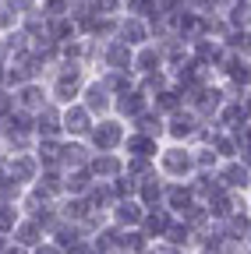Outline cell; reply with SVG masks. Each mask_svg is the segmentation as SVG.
<instances>
[{"mask_svg":"<svg viewBox=\"0 0 251 254\" xmlns=\"http://www.w3.org/2000/svg\"><path fill=\"white\" fill-rule=\"evenodd\" d=\"M156 166H160V177L163 180H191L195 177V152L187 145H167L156 155Z\"/></svg>","mask_w":251,"mask_h":254,"instance_id":"6da1fadb","label":"cell"},{"mask_svg":"<svg viewBox=\"0 0 251 254\" xmlns=\"http://www.w3.org/2000/svg\"><path fill=\"white\" fill-rule=\"evenodd\" d=\"M124 138H128V127H124L120 117H99L96 124H92V131H88V148L92 155L96 152H120Z\"/></svg>","mask_w":251,"mask_h":254,"instance_id":"7a4b0ae2","label":"cell"},{"mask_svg":"<svg viewBox=\"0 0 251 254\" xmlns=\"http://www.w3.org/2000/svg\"><path fill=\"white\" fill-rule=\"evenodd\" d=\"M92 124H96V117H92L82 103H71V106L60 110V127H64V134H71L75 141H85L88 138Z\"/></svg>","mask_w":251,"mask_h":254,"instance_id":"3957f363","label":"cell"},{"mask_svg":"<svg viewBox=\"0 0 251 254\" xmlns=\"http://www.w3.org/2000/svg\"><path fill=\"white\" fill-rule=\"evenodd\" d=\"M82 106H85L92 117H110V113H113V92L103 85V78L85 81V88H82Z\"/></svg>","mask_w":251,"mask_h":254,"instance_id":"277c9868","label":"cell"},{"mask_svg":"<svg viewBox=\"0 0 251 254\" xmlns=\"http://www.w3.org/2000/svg\"><path fill=\"white\" fill-rule=\"evenodd\" d=\"M216 180L223 184V190H230V194H237V190H251V166H244L241 159H227V163H219Z\"/></svg>","mask_w":251,"mask_h":254,"instance_id":"5b68a950","label":"cell"},{"mask_svg":"<svg viewBox=\"0 0 251 254\" xmlns=\"http://www.w3.org/2000/svg\"><path fill=\"white\" fill-rule=\"evenodd\" d=\"M142 215H145V208H142L138 198H120V201L110 208V219H113L117 230H138V226H142Z\"/></svg>","mask_w":251,"mask_h":254,"instance_id":"8992f818","label":"cell"},{"mask_svg":"<svg viewBox=\"0 0 251 254\" xmlns=\"http://www.w3.org/2000/svg\"><path fill=\"white\" fill-rule=\"evenodd\" d=\"M88 173L96 177V180H103V184L117 180L124 173V155H117V152H96V155L88 159Z\"/></svg>","mask_w":251,"mask_h":254,"instance_id":"52a82bcc","label":"cell"},{"mask_svg":"<svg viewBox=\"0 0 251 254\" xmlns=\"http://www.w3.org/2000/svg\"><path fill=\"white\" fill-rule=\"evenodd\" d=\"M120 148L128 152V159H152L156 163V155H160V141L142 134V131H128V138H124Z\"/></svg>","mask_w":251,"mask_h":254,"instance_id":"ba28073f","label":"cell"},{"mask_svg":"<svg viewBox=\"0 0 251 254\" xmlns=\"http://www.w3.org/2000/svg\"><path fill=\"white\" fill-rule=\"evenodd\" d=\"M32 134L36 138H60L64 134V127H60V110L50 103L36 113V127H32Z\"/></svg>","mask_w":251,"mask_h":254,"instance_id":"9c48e42d","label":"cell"},{"mask_svg":"<svg viewBox=\"0 0 251 254\" xmlns=\"http://www.w3.org/2000/svg\"><path fill=\"white\" fill-rule=\"evenodd\" d=\"M11 237H14V244H18V247L32 251V247H39V244H43L46 230L39 226L36 219H28V215H25V219H18V226H14V233H11Z\"/></svg>","mask_w":251,"mask_h":254,"instance_id":"30bf717a","label":"cell"},{"mask_svg":"<svg viewBox=\"0 0 251 254\" xmlns=\"http://www.w3.org/2000/svg\"><path fill=\"white\" fill-rule=\"evenodd\" d=\"M18 208L11 205V201H0V233H4V237H11L14 233V226H18Z\"/></svg>","mask_w":251,"mask_h":254,"instance_id":"8fae6325","label":"cell"},{"mask_svg":"<svg viewBox=\"0 0 251 254\" xmlns=\"http://www.w3.org/2000/svg\"><path fill=\"white\" fill-rule=\"evenodd\" d=\"M28 254H64V251H60L53 240H43L39 247H32V251H28Z\"/></svg>","mask_w":251,"mask_h":254,"instance_id":"7c38bea8","label":"cell"},{"mask_svg":"<svg viewBox=\"0 0 251 254\" xmlns=\"http://www.w3.org/2000/svg\"><path fill=\"white\" fill-rule=\"evenodd\" d=\"M244 244H251V226H248V237H244Z\"/></svg>","mask_w":251,"mask_h":254,"instance_id":"4fadbf2b","label":"cell"},{"mask_svg":"<svg viewBox=\"0 0 251 254\" xmlns=\"http://www.w3.org/2000/svg\"><path fill=\"white\" fill-rule=\"evenodd\" d=\"M241 254H251V244H244V251H241Z\"/></svg>","mask_w":251,"mask_h":254,"instance_id":"5bb4252c","label":"cell"},{"mask_svg":"<svg viewBox=\"0 0 251 254\" xmlns=\"http://www.w3.org/2000/svg\"><path fill=\"white\" fill-rule=\"evenodd\" d=\"M248 212H251V198H248Z\"/></svg>","mask_w":251,"mask_h":254,"instance_id":"9a60e30c","label":"cell"}]
</instances>
